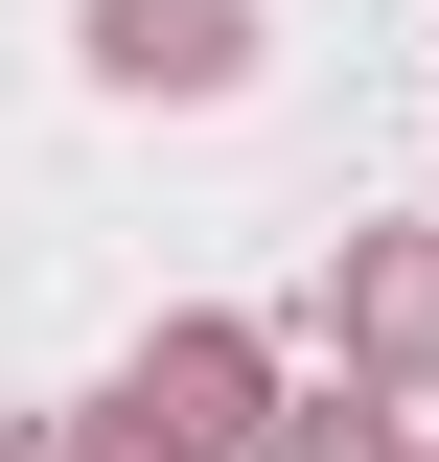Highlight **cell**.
<instances>
[{"label":"cell","instance_id":"6da1fadb","mask_svg":"<svg viewBox=\"0 0 439 462\" xmlns=\"http://www.w3.org/2000/svg\"><path fill=\"white\" fill-rule=\"evenodd\" d=\"M116 416H139V439H163V462H231V439H255V416H277V346L231 324V300H185V324L139 346V370H116Z\"/></svg>","mask_w":439,"mask_h":462},{"label":"cell","instance_id":"7a4b0ae2","mask_svg":"<svg viewBox=\"0 0 439 462\" xmlns=\"http://www.w3.org/2000/svg\"><path fill=\"white\" fill-rule=\"evenodd\" d=\"M324 370L393 393V416L439 393V231H347V254H324Z\"/></svg>","mask_w":439,"mask_h":462},{"label":"cell","instance_id":"3957f363","mask_svg":"<svg viewBox=\"0 0 439 462\" xmlns=\"http://www.w3.org/2000/svg\"><path fill=\"white\" fill-rule=\"evenodd\" d=\"M70 47H93V93H255V0H70Z\"/></svg>","mask_w":439,"mask_h":462},{"label":"cell","instance_id":"277c9868","mask_svg":"<svg viewBox=\"0 0 439 462\" xmlns=\"http://www.w3.org/2000/svg\"><path fill=\"white\" fill-rule=\"evenodd\" d=\"M393 439H416V416H393V393H347V370H324V393H277V416H255L231 462H393Z\"/></svg>","mask_w":439,"mask_h":462},{"label":"cell","instance_id":"5b68a950","mask_svg":"<svg viewBox=\"0 0 439 462\" xmlns=\"http://www.w3.org/2000/svg\"><path fill=\"white\" fill-rule=\"evenodd\" d=\"M23 462H163V439H139V416L93 393V416H47V439H23Z\"/></svg>","mask_w":439,"mask_h":462},{"label":"cell","instance_id":"8992f818","mask_svg":"<svg viewBox=\"0 0 439 462\" xmlns=\"http://www.w3.org/2000/svg\"><path fill=\"white\" fill-rule=\"evenodd\" d=\"M393 462H439V416H416V439H393Z\"/></svg>","mask_w":439,"mask_h":462},{"label":"cell","instance_id":"52a82bcc","mask_svg":"<svg viewBox=\"0 0 439 462\" xmlns=\"http://www.w3.org/2000/svg\"><path fill=\"white\" fill-rule=\"evenodd\" d=\"M0 462H23V416H0Z\"/></svg>","mask_w":439,"mask_h":462}]
</instances>
